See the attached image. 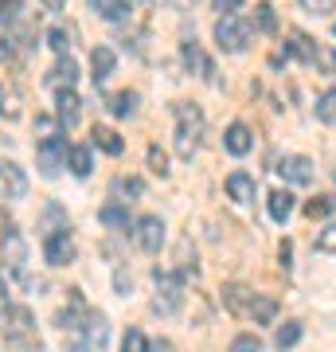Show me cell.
I'll return each mask as SVG.
<instances>
[{
  "mask_svg": "<svg viewBox=\"0 0 336 352\" xmlns=\"http://www.w3.org/2000/svg\"><path fill=\"white\" fill-rule=\"evenodd\" d=\"M172 113H176V153L184 161H192V153L199 149V138H203V113L192 102H176Z\"/></svg>",
  "mask_w": 336,
  "mask_h": 352,
  "instance_id": "cell-1",
  "label": "cell"
},
{
  "mask_svg": "<svg viewBox=\"0 0 336 352\" xmlns=\"http://www.w3.org/2000/svg\"><path fill=\"white\" fill-rule=\"evenodd\" d=\"M0 337L4 344L12 340H36V317L27 305H0Z\"/></svg>",
  "mask_w": 336,
  "mask_h": 352,
  "instance_id": "cell-2",
  "label": "cell"
},
{
  "mask_svg": "<svg viewBox=\"0 0 336 352\" xmlns=\"http://www.w3.org/2000/svg\"><path fill=\"white\" fill-rule=\"evenodd\" d=\"M153 282H157V298H153V309H157V314H176V309H180V302H184V294H180V289H184V282H180V274H172V270H161V266H157V270H153Z\"/></svg>",
  "mask_w": 336,
  "mask_h": 352,
  "instance_id": "cell-3",
  "label": "cell"
},
{
  "mask_svg": "<svg viewBox=\"0 0 336 352\" xmlns=\"http://www.w3.org/2000/svg\"><path fill=\"white\" fill-rule=\"evenodd\" d=\"M215 43L223 51H231V55H238V51H247V43H250V28H247V20L243 16H219L215 20Z\"/></svg>",
  "mask_w": 336,
  "mask_h": 352,
  "instance_id": "cell-4",
  "label": "cell"
},
{
  "mask_svg": "<svg viewBox=\"0 0 336 352\" xmlns=\"http://www.w3.org/2000/svg\"><path fill=\"white\" fill-rule=\"evenodd\" d=\"M67 153H71V145H67V138H59V133H51V138L39 141V173L43 176H59L63 168H67Z\"/></svg>",
  "mask_w": 336,
  "mask_h": 352,
  "instance_id": "cell-5",
  "label": "cell"
},
{
  "mask_svg": "<svg viewBox=\"0 0 336 352\" xmlns=\"http://www.w3.org/2000/svg\"><path fill=\"white\" fill-rule=\"evenodd\" d=\"M43 258H47L51 266L75 263V239H71V227H55V231H47V239H43Z\"/></svg>",
  "mask_w": 336,
  "mask_h": 352,
  "instance_id": "cell-6",
  "label": "cell"
},
{
  "mask_svg": "<svg viewBox=\"0 0 336 352\" xmlns=\"http://www.w3.org/2000/svg\"><path fill=\"white\" fill-rule=\"evenodd\" d=\"M27 196V173L16 161H0V200H24Z\"/></svg>",
  "mask_w": 336,
  "mask_h": 352,
  "instance_id": "cell-7",
  "label": "cell"
},
{
  "mask_svg": "<svg viewBox=\"0 0 336 352\" xmlns=\"http://www.w3.org/2000/svg\"><path fill=\"white\" fill-rule=\"evenodd\" d=\"M133 239H137L141 251H149V254L161 251V243H164V223H161V215H141V219H137V231H133Z\"/></svg>",
  "mask_w": 336,
  "mask_h": 352,
  "instance_id": "cell-8",
  "label": "cell"
},
{
  "mask_svg": "<svg viewBox=\"0 0 336 352\" xmlns=\"http://www.w3.org/2000/svg\"><path fill=\"white\" fill-rule=\"evenodd\" d=\"M180 59H184V67H188V71H192V75L208 78V82H212V78H215V67H212V59L203 55V47H199L196 39H188L184 47H180Z\"/></svg>",
  "mask_w": 336,
  "mask_h": 352,
  "instance_id": "cell-9",
  "label": "cell"
},
{
  "mask_svg": "<svg viewBox=\"0 0 336 352\" xmlns=\"http://www.w3.org/2000/svg\"><path fill=\"white\" fill-rule=\"evenodd\" d=\"M78 110H82V102H78L75 87H59V98H55V118H59L63 129H71L78 122Z\"/></svg>",
  "mask_w": 336,
  "mask_h": 352,
  "instance_id": "cell-10",
  "label": "cell"
},
{
  "mask_svg": "<svg viewBox=\"0 0 336 352\" xmlns=\"http://www.w3.org/2000/svg\"><path fill=\"white\" fill-rule=\"evenodd\" d=\"M113 67H117V55H113V47H106V43H98L94 47V55H90V71H94V87H102V82H110Z\"/></svg>",
  "mask_w": 336,
  "mask_h": 352,
  "instance_id": "cell-11",
  "label": "cell"
},
{
  "mask_svg": "<svg viewBox=\"0 0 336 352\" xmlns=\"http://www.w3.org/2000/svg\"><path fill=\"white\" fill-rule=\"evenodd\" d=\"M278 173H282V180H289V184H313V161L309 157H286V161L278 164Z\"/></svg>",
  "mask_w": 336,
  "mask_h": 352,
  "instance_id": "cell-12",
  "label": "cell"
},
{
  "mask_svg": "<svg viewBox=\"0 0 336 352\" xmlns=\"http://www.w3.org/2000/svg\"><path fill=\"white\" fill-rule=\"evenodd\" d=\"M250 302H254V294H250L243 282H227L223 286V309L227 314H250Z\"/></svg>",
  "mask_w": 336,
  "mask_h": 352,
  "instance_id": "cell-13",
  "label": "cell"
},
{
  "mask_svg": "<svg viewBox=\"0 0 336 352\" xmlns=\"http://www.w3.org/2000/svg\"><path fill=\"white\" fill-rule=\"evenodd\" d=\"M223 145H227V153L247 157V153L254 149V138H250V129L243 126V122H231V126H227V133H223Z\"/></svg>",
  "mask_w": 336,
  "mask_h": 352,
  "instance_id": "cell-14",
  "label": "cell"
},
{
  "mask_svg": "<svg viewBox=\"0 0 336 352\" xmlns=\"http://www.w3.org/2000/svg\"><path fill=\"white\" fill-rule=\"evenodd\" d=\"M227 196L235 204H250L254 200V176L250 173H231L227 176Z\"/></svg>",
  "mask_w": 336,
  "mask_h": 352,
  "instance_id": "cell-15",
  "label": "cell"
},
{
  "mask_svg": "<svg viewBox=\"0 0 336 352\" xmlns=\"http://www.w3.org/2000/svg\"><path fill=\"white\" fill-rule=\"evenodd\" d=\"M266 208H270V219H274V223H286L289 215H293V192H286V188L270 192Z\"/></svg>",
  "mask_w": 336,
  "mask_h": 352,
  "instance_id": "cell-16",
  "label": "cell"
},
{
  "mask_svg": "<svg viewBox=\"0 0 336 352\" xmlns=\"http://www.w3.org/2000/svg\"><path fill=\"white\" fill-rule=\"evenodd\" d=\"M90 145L94 149H102V153H110V157H117V153L125 149V141L113 133V129H106V126H94L90 129Z\"/></svg>",
  "mask_w": 336,
  "mask_h": 352,
  "instance_id": "cell-17",
  "label": "cell"
},
{
  "mask_svg": "<svg viewBox=\"0 0 336 352\" xmlns=\"http://www.w3.org/2000/svg\"><path fill=\"white\" fill-rule=\"evenodd\" d=\"M75 78H78V63L75 59H71V55H63L59 59V67H55V71H51V87L59 90V87H75Z\"/></svg>",
  "mask_w": 336,
  "mask_h": 352,
  "instance_id": "cell-18",
  "label": "cell"
},
{
  "mask_svg": "<svg viewBox=\"0 0 336 352\" xmlns=\"http://www.w3.org/2000/svg\"><path fill=\"white\" fill-rule=\"evenodd\" d=\"M250 317H254V325H270V321L278 317V302H274V298L254 294V302H250Z\"/></svg>",
  "mask_w": 336,
  "mask_h": 352,
  "instance_id": "cell-19",
  "label": "cell"
},
{
  "mask_svg": "<svg viewBox=\"0 0 336 352\" xmlns=\"http://www.w3.org/2000/svg\"><path fill=\"white\" fill-rule=\"evenodd\" d=\"M87 4L102 16V20H125V16H129V4H125V0H87Z\"/></svg>",
  "mask_w": 336,
  "mask_h": 352,
  "instance_id": "cell-20",
  "label": "cell"
},
{
  "mask_svg": "<svg viewBox=\"0 0 336 352\" xmlns=\"http://www.w3.org/2000/svg\"><path fill=\"white\" fill-rule=\"evenodd\" d=\"M82 340H87L90 349H94V344H106V321H102V314H90L87 317V325H82Z\"/></svg>",
  "mask_w": 336,
  "mask_h": 352,
  "instance_id": "cell-21",
  "label": "cell"
},
{
  "mask_svg": "<svg viewBox=\"0 0 336 352\" xmlns=\"http://www.w3.org/2000/svg\"><path fill=\"white\" fill-rule=\"evenodd\" d=\"M289 55H298V59L313 63V59H317V43H313L305 32H293V36H289Z\"/></svg>",
  "mask_w": 336,
  "mask_h": 352,
  "instance_id": "cell-22",
  "label": "cell"
},
{
  "mask_svg": "<svg viewBox=\"0 0 336 352\" xmlns=\"http://www.w3.org/2000/svg\"><path fill=\"white\" fill-rule=\"evenodd\" d=\"M317 118H321L324 126H336V87H328L317 98Z\"/></svg>",
  "mask_w": 336,
  "mask_h": 352,
  "instance_id": "cell-23",
  "label": "cell"
},
{
  "mask_svg": "<svg viewBox=\"0 0 336 352\" xmlns=\"http://www.w3.org/2000/svg\"><path fill=\"white\" fill-rule=\"evenodd\" d=\"M67 164H71V173L75 176H90V149H82V145H71V153H67Z\"/></svg>",
  "mask_w": 336,
  "mask_h": 352,
  "instance_id": "cell-24",
  "label": "cell"
},
{
  "mask_svg": "<svg viewBox=\"0 0 336 352\" xmlns=\"http://www.w3.org/2000/svg\"><path fill=\"white\" fill-rule=\"evenodd\" d=\"M98 219L106 227H129V208H122V204H106L98 212Z\"/></svg>",
  "mask_w": 336,
  "mask_h": 352,
  "instance_id": "cell-25",
  "label": "cell"
},
{
  "mask_svg": "<svg viewBox=\"0 0 336 352\" xmlns=\"http://www.w3.org/2000/svg\"><path fill=\"white\" fill-rule=\"evenodd\" d=\"M298 340H301V325H298V321H286V325H282V329L274 333V344H278L282 352H286V349H293Z\"/></svg>",
  "mask_w": 336,
  "mask_h": 352,
  "instance_id": "cell-26",
  "label": "cell"
},
{
  "mask_svg": "<svg viewBox=\"0 0 336 352\" xmlns=\"http://www.w3.org/2000/svg\"><path fill=\"white\" fill-rule=\"evenodd\" d=\"M309 219H324V215H336V196H317V200L305 204Z\"/></svg>",
  "mask_w": 336,
  "mask_h": 352,
  "instance_id": "cell-27",
  "label": "cell"
},
{
  "mask_svg": "<svg viewBox=\"0 0 336 352\" xmlns=\"http://www.w3.org/2000/svg\"><path fill=\"white\" fill-rule=\"evenodd\" d=\"M122 352H153V344L145 340L141 329H129V333L122 337Z\"/></svg>",
  "mask_w": 336,
  "mask_h": 352,
  "instance_id": "cell-28",
  "label": "cell"
},
{
  "mask_svg": "<svg viewBox=\"0 0 336 352\" xmlns=\"http://www.w3.org/2000/svg\"><path fill=\"white\" fill-rule=\"evenodd\" d=\"M24 12V0H0V28H12Z\"/></svg>",
  "mask_w": 336,
  "mask_h": 352,
  "instance_id": "cell-29",
  "label": "cell"
},
{
  "mask_svg": "<svg viewBox=\"0 0 336 352\" xmlns=\"http://www.w3.org/2000/svg\"><path fill=\"white\" fill-rule=\"evenodd\" d=\"M254 28H258V32H266V36L278 28V16H274V8H270V4H258V8H254Z\"/></svg>",
  "mask_w": 336,
  "mask_h": 352,
  "instance_id": "cell-30",
  "label": "cell"
},
{
  "mask_svg": "<svg viewBox=\"0 0 336 352\" xmlns=\"http://www.w3.org/2000/svg\"><path fill=\"white\" fill-rule=\"evenodd\" d=\"M12 239H16V219H12L8 208H0V251H4Z\"/></svg>",
  "mask_w": 336,
  "mask_h": 352,
  "instance_id": "cell-31",
  "label": "cell"
},
{
  "mask_svg": "<svg viewBox=\"0 0 336 352\" xmlns=\"http://www.w3.org/2000/svg\"><path fill=\"white\" fill-rule=\"evenodd\" d=\"M110 110L117 113V118H129V113L137 110V94H129V90H125V94H117V98L110 102Z\"/></svg>",
  "mask_w": 336,
  "mask_h": 352,
  "instance_id": "cell-32",
  "label": "cell"
},
{
  "mask_svg": "<svg viewBox=\"0 0 336 352\" xmlns=\"http://www.w3.org/2000/svg\"><path fill=\"white\" fill-rule=\"evenodd\" d=\"M227 352H262V340L254 337V333H238L235 340H231V349Z\"/></svg>",
  "mask_w": 336,
  "mask_h": 352,
  "instance_id": "cell-33",
  "label": "cell"
},
{
  "mask_svg": "<svg viewBox=\"0 0 336 352\" xmlns=\"http://www.w3.org/2000/svg\"><path fill=\"white\" fill-rule=\"evenodd\" d=\"M47 47L59 51V55H67V47H71V32H67V28H51L47 32Z\"/></svg>",
  "mask_w": 336,
  "mask_h": 352,
  "instance_id": "cell-34",
  "label": "cell"
},
{
  "mask_svg": "<svg viewBox=\"0 0 336 352\" xmlns=\"http://www.w3.org/2000/svg\"><path fill=\"white\" fill-rule=\"evenodd\" d=\"M317 251H324V254H336V223H328L317 235Z\"/></svg>",
  "mask_w": 336,
  "mask_h": 352,
  "instance_id": "cell-35",
  "label": "cell"
},
{
  "mask_svg": "<svg viewBox=\"0 0 336 352\" xmlns=\"http://www.w3.org/2000/svg\"><path fill=\"white\" fill-rule=\"evenodd\" d=\"M313 63L321 67V71H328V75H336V51L333 47H317V59Z\"/></svg>",
  "mask_w": 336,
  "mask_h": 352,
  "instance_id": "cell-36",
  "label": "cell"
},
{
  "mask_svg": "<svg viewBox=\"0 0 336 352\" xmlns=\"http://www.w3.org/2000/svg\"><path fill=\"white\" fill-rule=\"evenodd\" d=\"M149 168H153L157 176H168V157H164V153L157 149V145L149 149Z\"/></svg>",
  "mask_w": 336,
  "mask_h": 352,
  "instance_id": "cell-37",
  "label": "cell"
},
{
  "mask_svg": "<svg viewBox=\"0 0 336 352\" xmlns=\"http://www.w3.org/2000/svg\"><path fill=\"white\" fill-rule=\"evenodd\" d=\"M301 8L313 16H324V12H333L336 8V0H301Z\"/></svg>",
  "mask_w": 336,
  "mask_h": 352,
  "instance_id": "cell-38",
  "label": "cell"
},
{
  "mask_svg": "<svg viewBox=\"0 0 336 352\" xmlns=\"http://www.w3.org/2000/svg\"><path fill=\"white\" fill-rule=\"evenodd\" d=\"M117 192H125V196H141L145 184H141V180H117Z\"/></svg>",
  "mask_w": 336,
  "mask_h": 352,
  "instance_id": "cell-39",
  "label": "cell"
},
{
  "mask_svg": "<svg viewBox=\"0 0 336 352\" xmlns=\"http://www.w3.org/2000/svg\"><path fill=\"white\" fill-rule=\"evenodd\" d=\"M212 4H215V12H223V16H231V12L243 8V0H212Z\"/></svg>",
  "mask_w": 336,
  "mask_h": 352,
  "instance_id": "cell-40",
  "label": "cell"
},
{
  "mask_svg": "<svg viewBox=\"0 0 336 352\" xmlns=\"http://www.w3.org/2000/svg\"><path fill=\"white\" fill-rule=\"evenodd\" d=\"M12 55H16V43L8 36H0V59H12Z\"/></svg>",
  "mask_w": 336,
  "mask_h": 352,
  "instance_id": "cell-41",
  "label": "cell"
},
{
  "mask_svg": "<svg viewBox=\"0 0 336 352\" xmlns=\"http://www.w3.org/2000/svg\"><path fill=\"white\" fill-rule=\"evenodd\" d=\"M113 286H117V289H122V294H125V289H133V282L125 278V270H117V278H113Z\"/></svg>",
  "mask_w": 336,
  "mask_h": 352,
  "instance_id": "cell-42",
  "label": "cell"
},
{
  "mask_svg": "<svg viewBox=\"0 0 336 352\" xmlns=\"http://www.w3.org/2000/svg\"><path fill=\"white\" fill-rule=\"evenodd\" d=\"M43 8H47V12H63V8H67V0H43Z\"/></svg>",
  "mask_w": 336,
  "mask_h": 352,
  "instance_id": "cell-43",
  "label": "cell"
},
{
  "mask_svg": "<svg viewBox=\"0 0 336 352\" xmlns=\"http://www.w3.org/2000/svg\"><path fill=\"white\" fill-rule=\"evenodd\" d=\"M153 352H172V340H157V344H153Z\"/></svg>",
  "mask_w": 336,
  "mask_h": 352,
  "instance_id": "cell-44",
  "label": "cell"
},
{
  "mask_svg": "<svg viewBox=\"0 0 336 352\" xmlns=\"http://www.w3.org/2000/svg\"><path fill=\"white\" fill-rule=\"evenodd\" d=\"M168 4H176V8H188V4H196V0H168Z\"/></svg>",
  "mask_w": 336,
  "mask_h": 352,
  "instance_id": "cell-45",
  "label": "cell"
},
{
  "mask_svg": "<svg viewBox=\"0 0 336 352\" xmlns=\"http://www.w3.org/2000/svg\"><path fill=\"white\" fill-rule=\"evenodd\" d=\"M0 298H4V282H0Z\"/></svg>",
  "mask_w": 336,
  "mask_h": 352,
  "instance_id": "cell-46",
  "label": "cell"
},
{
  "mask_svg": "<svg viewBox=\"0 0 336 352\" xmlns=\"http://www.w3.org/2000/svg\"><path fill=\"white\" fill-rule=\"evenodd\" d=\"M145 4H153V0H145Z\"/></svg>",
  "mask_w": 336,
  "mask_h": 352,
  "instance_id": "cell-47",
  "label": "cell"
}]
</instances>
